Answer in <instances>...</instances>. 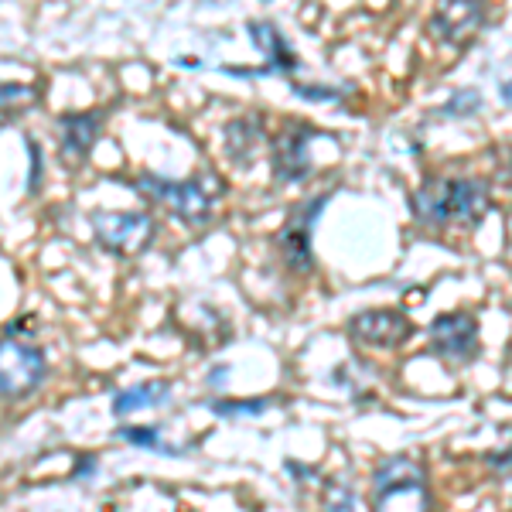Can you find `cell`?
Here are the masks:
<instances>
[{"label": "cell", "mask_w": 512, "mask_h": 512, "mask_svg": "<svg viewBox=\"0 0 512 512\" xmlns=\"http://www.w3.org/2000/svg\"><path fill=\"white\" fill-rule=\"evenodd\" d=\"M424 226H478L489 212V185L478 178H431L410 198Z\"/></svg>", "instance_id": "1"}, {"label": "cell", "mask_w": 512, "mask_h": 512, "mask_svg": "<svg viewBox=\"0 0 512 512\" xmlns=\"http://www.w3.org/2000/svg\"><path fill=\"white\" fill-rule=\"evenodd\" d=\"M137 192H144L147 198H154V202L168 205L171 212L188 222V226H202V222L212 219V212H216V202L219 195L226 192V185L209 175V171H202L198 178H188V181H168L161 175H140L134 181Z\"/></svg>", "instance_id": "2"}, {"label": "cell", "mask_w": 512, "mask_h": 512, "mask_svg": "<svg viewBox=\"0 0 512 512\" xmlns=\"http://www.w3.org/2000/svg\"><path fill=\"white\" fill-rule=\"evenodd\" d=\"M373 512H431L424 468L410 458H386L373 475Z\"/></svg>", "instance_id": "3"}, {"label": "cell", "mask_w": 512, "mask_h": 512, "mask_svg": "<svg viewBox=\"0 0 512 512\" xmlns=\"http://www.w3.org/2000/svg\"><path fill=\"white\" fill-rule=\"evenodd\" d=\"M48 359L35 342L24 338H0V396L4 400H24L45 383Z\"/></svg>", "instance_id": "4"}, {"label": "cell", "mask_w": 512, "mask_h": 512, "mask_svg": "<svg viewBox=\"0 0 512 512\" xmlns=\"http://www.w3.org/2000/svg\"><path fill=\"white\" fill-rule=\"evenodd\" d=\"M93 233L106 253L113 256H140L151 250L158 226L147 212H96Z\"/></svg>", "instance_id": "5"}, {"label": "cell", "mask_w": 512, "mask_h": 512, "mask_svg": "<svg viewBox=\"0 0 512 512\" xmlns=\"http://www.w3.org/2000/svg\"><path fill=\"white\" fill-rule=\"evenodd\" d=\"M328 198H332V195H315V198H308L304 205H297V209L291 212V219L284 222V229H280V236H277L280 256H284V263L294 270V274H308V270L315 267L311 229H315V222L321 216V209L328 205Z\"/></svg>", "instance_id": "6"}, {"label": "cell", "mask_w": 512, "mask_h": 512, "mask_svg": "<svg viewBox=\"0 0 512 512\" xmlns=\"http://www.w3.org/2000/svg\"><path fill=\"white\" fill-rule=\"evenodd\" d=\"M431 352L444 362L465 366L478 355V321L468 311H451L431 321Z\"/></svg>", "instance_id": "7"}, {"label": "cell", "mask_w": 512, "mask_h": 512, "mask_svg": "<svg viewBox=\"0 0 512 512\" xmlns=\"http://www.w3.org/2000/svg\"><path fill=\"white\" fill-rule=\"evenodd\" d=\"M349 332L355 342L373 345V349H396L414 335V321L396 308H373L355 315L349 321Z\"/></svg>", "instance_id": "8"}, {"label": "cell", "mask_w": 512, "mask_h": 512, "mask_svg": "<svg viewBox=\"0 0 512 512\" xmlns=\"http://www.w3.org/2000/svg\"><path fill=\"white\" fill-rule=\"evenodd\" d=\"M315 127L308 123H291L274 137V175L280 181H304L311 175V140Z\"/></svg>", "instance_id": "9"}, {"label": "cell", "mask_w": 512, "mask_h": 512, "mask_svg": "<svg viewBox=\"0 0 512 512\" xmlns=\"http://www.w3.org/2000/svg\"><path fill=\"white\" fill-rule=\"evenodd\" d=\"M482 24H485L482 0H441L431 28L437 31V38L448 41V45H465Z\"/></svg>", "instance_id": "10"}, {"label": "cell", "mask_w": 512, "mask_h": 512, "mask_svg": "<svg viewBox=\"0 0 512 512\" xmlns=\"http://www.w3.org/2000/svg\"><path fill=\"white\" fill-rule=\"evenodd\" d=\"M62 154L72 164H82L93 151L99 130H103V113H76V117H62Z\"/></svg>", "instance_id": "11"}, {"label": "cell", "mask_w": 512, "mask_h": 512, "mask_svg": "<svg viewBox=\"0 0 512 512\" xmlns=\"http://www.w3.org/2000/svg\"><path fill=\"white\" fill-rule=\"evenodd\" d=\"M250 35L256 41V48L267 55V76L270 72H294L297 69L294 52L287 48L284 35H280L270 21H250Z\"/></svg>", "instance_id": "12"}, {"label": "cell", "mask_w": 512, "mask_h": 512, "mask_svg": "<svg viewBox=\"0 0 512 512\" xmlns=\"http://www.w3.org/2000/svg\"><path fill=\"white\" fill-rule=\"evenodd\" d=\"M168 396H171V386L164 383V379H151V383H140V386H130V390L117 393V400H113V414L117 417L140 414V410H151V407L168 403Z\"/></svg>", "instance_id": "13"}, {"label": "cell", "mask_w": 512, "mask_h": 512, "mask_svg": "<svg viewBox=\"0 0 512 512\" xmlns=\"http://www.w3.org/2000/svg\"><path fill=\"white\" fill-rule=\"evenodd\" d=\"M260 137H263V127L256 117H239L226 127V147L239 164L253 161V151H256V144H260Z\"/></svg>", "instance_id": "14"}, {"label": "cell", "mask_w": 512, "mask_h": 512, "mask_svg": "<svg viewBox=\"0 0 512 512\" xmlns=\"http://www.w3.org/2000/svg\"><path fill=\"white\" fill-rule=\"evenodd\" d=\"M31 103H38V93L31 86H21V82H4L0 86V117H11V113H18Z\"/></svg>", "instance_id": "15"}, {"label": "cell", "mask_w": 512, "mask_h": 512, "mask_svg": "<svg viewBox=\"0 0 512 512\" xmlns=\"http://www.w3.org/2000/svg\"><path fill=\"white\" fill-rule=\"evenodd\" d=\"M274 400H216L212 414L216 417H260Z\"/></svg>", "instance_id": "16"}, {"label": "cell", "mask_w": 512, "mask_h": 512, "mask_svg": "<svg viewBox=\"0 0 512 512\" xmlns=\"http://www.w3.org/2000/svg\"><path fill=\"white\" fill-rule=\"evenodd\" d=\"M325 512H359L355 492L345 482H325Z\"/></svg>", "instance_id": "17"}, {"label": "cell", "mask_w": 512, "mask_h": 512, "mask_svg": "<svg viewBox=\"0 0 512 512\" xmlns=\"http://www.w3.org/2000/svg\"><path fill=\"white\" fill-rule=\"evenodd\" d=\"M478 106H482V96L475 93V89H458V93L451 96V103L441 106L444 117H472V113H478Z\"/></svg>", "instance_id": "18"}, {"label": "cell", "mask_w": 512, "mask_h": 512, "mask_svg": "<svg viewBox=\"0 0 512 512\" xmlns=\"http://www.w3.org/2000/svg\"><path fill=\"white\" fill-rule=\"evenodd\" d=\"M123 441L137 444V448H151V451H168L161 444L158 427H123Z\"/></svg>", "instance_id": "19"}, {"label": "cell", "mask_w": 512, "mask_h": 512, "mask_svg": "<svg viewBox=\"0 0 512 512\" xmlns=\"http://www.w3.org/2000/svg\"><path fill=\"white\" fill-rule=\"evenodd\" d=\"M294 93L304 99H318V103H338L342 99L338 89H315V86H294Z\"/></svg>", "instance_id": "20"}, {"label": "cell", "mask_w": 512, "mask_h": 512, "mask_svg": "<svg viewBox=\"0 0 512 512\" xmlns=\"http://www.w3.org/2000/svg\"><path fill=\"white\" fill-rule=\"evenodd\" d=\"M502 99H506V103H512V82H506V86H502Z\"/></svg>", "instance_id": "21"}]
</instances>
